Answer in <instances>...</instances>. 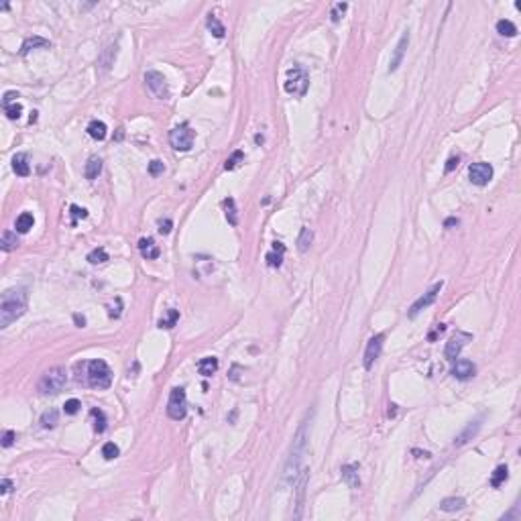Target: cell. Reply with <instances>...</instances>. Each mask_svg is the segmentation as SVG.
<instances>
[{
  "label": "cell",
  "mask_w": 521,
  "mask_h": 521,
  "mask_svg": "<svg viewBox=\"0 0 521 521\" xmlns=\"http://www.w3.org/2000/svg\"><path fill=\"white\" fill-rule=\"evenodd\" d=\"M342 481L350 487V489H358L360 487V479H358V466L356 464H344L342 466Z\"/></svg>",
  "instance_id": "cell-17"
},
{
  "label": "cell",
  "mask_w": 521,
  "mask_h": 521,
  "mask_svg": "<svg viewBox=\"0 0 521 521\" xmlns=\"http://www.w3.org/2000/svg\"><path fill=\"white\" fill-rule=\"evenodd\" d=\"M163 171H165V165H163V161H159V159H153V161L149 163V173H151L153 177L161 175Z\"/></svg>",
  "instance_id": "cell-41"
},
{
  "label": "cell",
  "mask_w": 521,
  "mask_h": 521,
  "mask_svg": "<svg viewBox=\"0 0 521 521\" xmlns=\"http://www.w3.org/2000/svg\"><path fill=\"white\" fill-rule=\"evenodd\" d=\"M444 226L446 228H452V226H458V218H448L446 222H444Z\"/></svg>",
  "instance_id": "cell-50"
},
{
  "label": "cell",
  "mask_w": 521,
  "mask_h": 521,
  "mask_svg": "<svg viewBox=\"0 0 521 521\" xmlns=\"http://www.w3.org/2000/svg\"><path fill=\"white\" fill-rule=\"evenodd\" d=\"M66 381H68V373H66V369L63 367H53V369H49L43 377H41V381H39V391L43 393V395H55V393H59L63 387H66Z\"/></svg>",
  "instance_id": "cell-2"
},
{
  "label": "cell",
  "mask_w": 521,
  "mask_h": 521,
  "mask_svg": "<svg viewBox=\"0 0 521 521\" xmlns=\"http://www.w3.org/2000/svg\"><path fill=\"white\" fill-rule=\"evenodd\" d=\"M173 228V222L171 220H159V232L161 234H169Z\"/></svg>",
  "instance_id": "cell-45"
},
{
  "label": "cell",
  "mask_w": 521,
  "mask_h": 521,
  "mask_svg": "<svg viewBox=\"0 0 521 521\" xmlns=\"http://www.w3.org/2000/svg\"><path fill=\"white\" fill-rule=\"evenodd\" d=\"M473 340V334H468V332H456L448 342H446V348H444V354H446V358L448 360H456L458 358V354H460V350Z\"/></svg>",
  "instance_id": "cell-10"
},
{
  "label": "cell",
  "mask_w": 521,
  "mask_h": 521,
  "mask_svg": "<svg viewBox=\"0 0 521 521\" xmlns=\"http://www.w3.org/2000/svg\"><path fill=\"white\" fill-rule=\"evenodd\" d=\"M507 479H509V471H507L505 464H501V466L495 468V473L491 475V487H501Z\"/></svg>",
  "instance_id": "cell-30"
},
{
  "label": "cell",
  "mask_w": 521,
  "mask_h": 521,
  "mask_svg": "<svg viewBox=\"0 0 521 521\" xmlns=\"http://www.w3.org/2000/svg\"><path fill=\"white\" fill-rule=\"evenodd\" d=\"M206 25H208V29H210V33L216 37V39H222L224 35H226V29H224V25L218 21V17H214V15H208V19H206Z\"/></svg>",
  "instance_id": "cell-27"
},
{
  "label": "cell",
  "mask_w": 521,
  "mask_h": 521,
  "mask_svg": "<svg viewBox=\"0 0 521 521\" xmlns=\"http://www.w3.org/2000/svg\"><path fill=\"white\" fill-rule=\"evenodd\" d=\"M475 373H477L475 362L466 360V358L456 360V362H454V367H452V375H454L456 379H460V381H468V379H473V377H475Z\"/></svg>",
  "instance_id": "cell-13"
},
{
  "label": "cell",
  "mask_w": 521,
  "mask_h": 521,
  "mask_svg": "<svg viewBox=\"0 0 521 521\" xmlns=\"http://www.w3.org/2000/svg\"><path fill=\"white\" fill-rule=\"evenodd\" d=\"M17 246H19L17 232H13V230H5V232H3V240H0V248H3L5 252H9V250H15Z\"/></svg>",
  "instance_id": "cell-28"
},
{
  "label": "cell",
  "mask_w": 521,
  "mask_h": 521,
  "mask_svg": "<svg viewBox=\"0 0 521 521\" xmlns=\"http://www.w3.org/2000/svg\"><path fill=\"white\" fill-rule=\"evenodd\" d=\"M177 320H179V311L177 309H167V316L165 318H161L159 322H157V326L163 330H169V328H173L175 324H177Z\"/></svg>",
  "instance_id": "cell-31"
},
{
  "label": "cell",
  "mask_w": 521,
  "mask_h": 521,
  "mask_svg": "<svg viewBox=\"0 0 521 521\" xmlns=\"http://www.w3.org/2000/svg\"><path fill=\"white\" fill-rule=\"evenodd\" d=\"M303 446H305V424L299 428V432H297V436H295V440H293L291 456H289L287 466H285V481L295 479L297 468H299V460H301V452H303Z\"/></svg>",
  "instance_id": "cell-5"
},
{
  "label": "cell",
  "mask_w": 521,
  "mask_h": 521,
  "mask_svg": "<svg viewBox=\"0 0 521 521\" xmlns=\"http://www.w3.org/2000/svg\"><path fill=\"white\" fill-rule=\"evenodd\" d=\"M88 381L96 389H108L112 383V371L104 360L88 362Z\"/></svg>",
  "instance_id": "cell-3"
},
{
  "label": "cell",
  "mask_w": 521,
  "mask_h": 521,
  "mask_svg": "<svg viewBox=\"0 0 521 521\" xmlns=\"http://www.w3.org/2000/svg\"><path fill=\"white\" fill-rule=\"evenodd\" d=\"M15 438H17V434H15L13 430H7V432L3 434V446H5V448H11V446L15 444Z\"/></svg>",
  "instance_id": "cell-44"
},
{
  "label": "cell",
  "mask_w": 521,
  "mask_h": 521,
  "mask_svg": "<svg viewBox=\"0 0 521 521\" xmlns=\"http://www.w3.org/2000/svg\"><path fill=\"white\" fill-rule=\"evenodd\" d=\"M11 489H13V483H11L9 479H3V481H0V495L11 493Z\"/></svg>",
  "instance_id": "cell-47"
},
{
  "label": "cell",
  "mask_w": 521,
  "mask_h": 521,
  "mask_svg": "<svg viewBox=\"0 0 521 521\" xmlns=\"http://www.w3.org/2000/svg\"><path fill=\"white\" fill-rule=\"evenodd\" d=\"M193 139H196V133L187 124H179L169 133V143L175 151H189L193 145Z\"/></svg>",
  "instance_id": "cell-7"
},
{
  "label": "cell",
  "mask_w": 521,
  "mask_h": 521,
  "mask_svg": "<svg viewBox=\"0 0 521 521\" xmlns=\"http://www.w3.org/2000/svg\"><path fill=\"white\" fill-rule=\"evenodd\" d=\"M145 84H147V90L157 100H167L169 98V86H167V80L163 78V74L147 72L145 74Z\"/></svg>",
  "instance_id": "cell-8"
},
{
  "label": "cell",
  "mask_w": 521,
  "mask_h": 521,
  "mask_svg": "<svg viewBox=\"0 0 521 521\" xmlns=\"http://www.w3.org/2000/svg\"><path fill=\"white\" fill-rule=\"evenodd\" d=\"M242 157H244V155H242V151H234V153L230 155V159H226V163H224V169H226V171L234 169V167H236V165L242 161Z\"/></svg>",
  "instance_id": "cell-39"
},
{
  "label": "cell",
  "mask_w": 521,
  "mask_h": 521,
  "mask_svg": "<svg viewBox=\"0 0 521 521\" xmlns=\"http://www.w3.org/2000/svg\"><path fill=\"white\" fill-rule=\"evenodd\" d=\"M80 407H82V403H80L78 399H68L66 405H63V411H66L68 415H76V413L80 411Z\"/></svg>",
  "instance_id": "cell-42"
},
{
  "label": "cell",
  "mask_w": 521,
  "mask_h": 521,
  "mask_svg": "<svg viewBox=\"0 0 521 521\" xmlns=\"http://www.w3.org/2000/svg\"><path fill=\"white\" fill-rule=\"evenodd\" d=\"M13 169H15V173L21 175V177H27V175L31 173L29 159H27L25 153H19V155H15V157H13Z\"/></svg>",
  "instance_id": "cell-21"
},
{
  "label": "cell",
  "mask_w": 521,
  "mask_h": 521,
  "mask_svg": "<svg viewBox=\"0 0 521 521\" xmlns=\"http://www.w3.org/2000/svg\"><path fill=\"white\" fill-rule=\"evenodd\" d=\"M139 250H141V254L147 258V260H153V258H157L159 256V246L155 244V240L153 238H141L139 240Z\"/></svg>",
  "instance_id": "cell-18"
},
{
  "label": "cell",
  "mask_w": 521,
  "mask_h": 521,
  "mask_svg": "<svg viewBox=\"0 0 521 521\" xmlns=\"http://www.w3.org/2000/svg\"><path fill=\"white\" fill-rule=\"evenodd\" d=\"M307 479H309V471H307V468H303L301 477H299V481H297V487H295V491H297V503H295V511H293V517H295V519H299L301 513H303V501H305Z\"/></svg>",
  "instance_id": "cell-14"
},
{
  "label": "cell",
  "mask_w": 521,
  "mask_h": 521,
  "mask_svg": "<svg viewBox=\"0 0 521 521\" xmlns=\"http://www.w3.org/2000/svg\"><path fill=\"white\" fill-rule=\"evenodd\" d=\"M5 112H7V116L11 118V120H19L21 118V112H23V106L19 102H15V104H11V106H5Z\"/></svg>",
  "instance_id": "cell-38"
},
{
  "label": "cell",
  "mask_w": 521,
  "mask_h": 521,
  "mask_svg": "<svg viewBox=\"0 0 521 521\" xmlns=\"http://www.w3.org/2000/svg\"><path fill=\"white\" fill-rule=\"evenodd\" d=\"M311 240H314V232H311L309 228H301V232H299V236H297V248H299L301 252H305V250L309 248Z\"/></svg>",
  "instance_id": "cell-32"
},
{
  "label": "cell",
  "mask_w": 521,
  "mask_h": 521,
  "mask_svg": "<svg viewBox=\"0 0 521 521\" xmlns=\"http://www.w3.org/2000/svg\"><path fill=\"white\" fill-rule=\"evenodd\" d=\"M118 454H120V450H118V446H116L114 442H106V444L102 446V456L106 458V460H114Z\"/></svg>",
  "instance_id": "cell-36"
},
{
  "label": "cell",
  "mask_w": 521,
  "mask_h": 521,
  "mask_svg": "<svg viewBox=\"0 0 521 521\" xmlns=\"http://www.w3.org/2000/svg\"><path fill=\"white\" fill-rule=\"evenodd\" d=\"M90 413H92V418L96 420V424H94V430H96L98 434H102L104 430H106V418H104V413H102L100 409H92Z\"/></svg>",
  "instance_id": "cell-35"
},
{
  "label": "cell",
  "mask_w": 521,
  "mask_h": 521,
  "mask_svg": "<svg viewBox=\"0 0 521 521\" xmlns=\"http://www.w3.org/2000/svg\"><path fill=\"white\" fill-rule=\"evenodd\" d=\"M57 422H59V413H57V409H47L43 415H41V428L43 430H51V428H55L57 426Z\"/></svg>",
  "instance_id": "cell-25"
},
{
  "label": "cell",
  "mask_w": 521,
  "mask_h": 521,
  "mask_svg": "<svg viewBox=\"0 0 521 521\" xmlns=\"http://www.w3.org/2000/svg\"><path fill=\"white\" fill-rule=\"evenodd\" d=\"M346 9H348V5H346V3H338V5H334L332 13H330L332 21H334V23H338V21H340V17L344 15V11H346Z\"/></svg>",
  "instance_id": "cell-43"
},
{
  "label": "cell",
  "mask_w": 521,
  "mask_h": 521,
  "mask_svg": "<svg viewBox=\"0 0 521 521\" xmlns=\"http://www.w3.org/2000/svg\"><path fill=\"white\" fill-rule=\"evenodd\" d=\"M407 45H409V33L405 31L403 35H401V39H399V43H397V47H395V53H393V57H391V63H389V72H395L399 66H401V61H403V55H405V49H407Z\"/></svg>",
  "instance_id": "cell-16"
},
{
  "label": "cell",
  "mask_w": 521,
  "mask_h": 521,
  "mask_svg": "<svg viewBox=\"0 0 521 521\" xmlns=\"http://www.w3.org/2000/svg\"><path fill=\"white\" fill-rule=\"evenodd\" d=\"M51 43L47 41V39H43V37H29V39H25V43H23V47H21V55H27V53H31L33 49H39V47H49Z\"/></svg>",
  "instance_id": "cell-23"
},
{
  "label": "cell",
  "mask_w": 521,
  "mask_h": 521,
  "mask_svg": "<svg viewBox=\"0 0 521 521\" xmlns=\"http://www.w3.org/2000/svg\"><path fill=\"white\" fill-rule=\"evenodd\" d=\"M88 260H90L92 265H102V263H106V260H108V252L104 250L102 246H100V248H94V250L88 254Z\"/></svg>",
  "instance_id": "cell-34"
},
{
  "label": "cell",
  "mask_w": 521,
  "mask_h": 521,
  "mask_svg": "<svg viewBox=\"0 0 521 521\" xmlns=\"http://www.w3.org/2000/svg\"><path fill=\"white\" fill-rule=\"evenodd\" d=\"M458 161H460L458 157H450V159L446 161V173H450L454 167H458Z\"/></svg>",
  "instance_id": "cell-48"
},
{
  "label": "cell",
  "mask_w": 521,
  "mask_h": 521,
  "mask_svg": "<svg viewBox=\"0 0 521 521\" xmlns=\"http://www.w3.org/2000/svg\"><path fill=\"white\" fill-rule=\"evenodd\" d=\"M33 224H35V218H33V214H29V212H23V214L17 218V224H15V228H17V232L25 234V232H29V230L33 228Z\"/></svg>",
  "instance_id": "cell-29"
},
{
  "label": "cell",
  "mask_w": 521,
  "mask_h": 521,
  "mask_svg": "<svg viewBox=\"0 0 521 521\" xmlns=\"http://www.w3.org/2000/svg\"><path fill=\"white\" fill-rule=\"evenodd\" d=\"M464 505H466V501L462 497H448V499H444L440 503V509L446 511V513H454V511L464 509Z\"/></svg>",
  "instance_id": "cell-24"
},
{
  "label": "cell",
  "mask_w": 521,
  "mask_h": 521,
  "mask_svg": "<svg viewBox=\"0 0 521 521\" xmlns=\"http://www.w3.org/2000/svg\"><path fill=\"white\" fill-rule=\"evenodd\" d=\"M17 98H19V94H17V92H7V94H5L3 104H5V106H11V104H15V102H17Z\"/></svg>",
  "instance_id": "cell-46"
},
{
  "label": "cell",
  "mask_w": 521,
  "mask_h": 521,
  "mask_svg": "<svg viewBox=\"0 0 521 521\" xmlns=\"http://www.w3.org/2000/svg\"><path fill=\"white\" fill-rule=\"evenodd\" d=\"M481 422H483V420L479 418V420H475V422L468 424V426H466V428H464V430L454 438V446H464V444L471 442V440L481 432V426H483Z\"/></svg>",
  "instance_id": "cell-15"
},
{
  "label": "cell",
  "mask_w": 521,
  "mask_h": 521,
  "mask_svg": "<svg viewBox=\"0 0 521 521\" xmlns=\"http://www.w3.org/2000/svg\"><path fill=\"white\" fill-rule=\"evenodd\" d=\"M468 177L475 185H487L493 179V167L489 163H473L468 167Z\"/></svg>",
  "instance_id": "cell-11"
},
{
  "label": "cell",
  "mask_w": 521,
  "mask_h": 521,
  "mask_svg": "<svg viewBox=\"0 0 521 521\" xmlns=\"http://www.w3.org/2000/svg\"><path fill=\"white\" fill-rule=\"evenodd\" d=\"M70 212H72V224H76L80 218H82V220L88 218V210H86V208H80V206H76V204L70 208Z\"/></svg>",
  "instance_id": "cell-40"
},
{
  "label": "cell",
  "mask_w": 521,
  "mask_h": 521,
  "mask_svg": "<svg viewBox=\"0 0 521 521\" xmlns=\"http://www.w3.org/2000/svg\"><path fill=\"white\" fill-rule=\"evenodd\" d=\"M307 86H309V78H307L305 70L299 68V66H293V68L287 72V80H285V84H283L285 92L291 94V96H305Z\"/></svg>",
  "instance_id": "cell-4"
},
{
  "label": "cell",
  "mask_w": 521,
  "mask_h": 521,
  "mask_svg": "<svg viewBox=\"0 0 521 521\" xmlns=\"http://www.w3.org/2000/svg\"><path fill=\"white\" fill-rule=\"evenodd\" d=\"M74 322H76L80 328H84V326H86V318H84V316H80V314H74Z\"/></svg>",
  "instance_id": "cell-49"
},
{
  "label": "cell",
  "mask_w": 521,
  "mask_h": 521,
  "mask_svg": "<svg viewBox=\"0 0 521 521\" xmlns=\"http://www.w3.org/2000/svg\"><path fill=\"white\" fill-rule=\"evenodd\" d=\"M383 340H385V334H375L369 344H367V350H364V369H373L375 360L381 356V350H383Z\"/></svg>",
  "instance_id": "cell-12"
},
{
  "label": "cell",
  "mask_w": 521,
  "mask_h": 521,
  "mask_svg": "<svg viewBox=\"0 0 521 521\" xmlns=\"http://www.w3.org/2000/svg\"><path fill=\"white\" fill-rule=\"evenodd\" d=\"M497 33L503 35V37H515V35H517V27H515L511 21L501 19V21L497 23Z\"/></svg>",
  "instance_id": "cell-33"
},
{
  "label": "cell",
  "mask_w": 521,
  "mask_h": 521,
  "mask_svg": "<svg viewBox=\"0 0 521 521\" xmlns=\"http://www.w3.org/2000/svg\"><path fill=\"white\" fill-rule=\"evenodd\" d=\"M198 371H200V375H204V377H212V375L218 371V358H214V356L202 358V360L198 362Z\"/></svg>",
  "instance_id": "cell-20"
},
{
  "label": "cell",
  "mask_w": 521,
  "mask_h": 521,
  "mask_svg": "<svg viewBox=\"0 0 521 521\" xmlns=\"http://www.w3.org/2000/svg\"><path fill=\"white\" fill-rule=\"evenodd\" d=\"M442 285H444L442 281L434 283V285H432V287H430V289H428V291H426V293H424V295H422L420 299H415V301H413V305L409 307V314H407V316H409V318H415V316H418V314H420V311H422V309L430 307V305H432V303L436 301V297H438V293H440Z\"/></svg>",
  "instance_id": "cell-9"
},
{
  "label": "cell",
  "mask_w": 521,
  "mask_h": 521,
  "mask_svg": "<svg viewBox=\"0 0 521 521\" xmlns=\"http://www.w3.org/2000/svg\"><path fill=\"white\" fill-rule=\"evenodd\" d=\"M187 413V397H185V391L181 387H175L171 389L169 393V401H167V415L171 420L179 422L185 418Z\"/></svg>",
  "instance_id": "cell-6"
},
{
  "label": "cell",
  "mask_w": 521,
  "mask_h": 521,
  "mask_svg": "<svg viewBox=\"0 0 521 521\" xmlns=\"http://www.w3.org/2000/svg\"><path fill=\"white\" fill-rule=\"evenodd\" d=\"M283 254H285V244L279 242V240H275V242H273V250L267 252V265H269V267H281Z\"/></svg>",
  "instance_id": "cell-19"
},
{
  "label": "cell",
  "mask_w": 521,
  "mask_h": 521,
  "mask_svg": "<svg viewBox=\"0 0 521 521\" xmlns=\"http://www.w3.org/2000/svg\"><path fill=\"white\" fill-rule=\"evenodd\" d=\"M102 171V159L100 157H90L88 163H86V169H84V175L88 179H96Z\"/></svg>",
  "instance_id": "cell-26"
},
{
  "label": "cell",
  "mask_w": 521,
  "mask_h": 521,
  "mask_svg": "<svg viewBox=\"0 0 521 521\" xmlns=\"http://www.w3.org/2000/svg\"><path fill=\"white\" fill-rule=\"evenodd\" d=\"M224 208H226V218L230 224H236V208H234V200L232 198H226L224 200Z\"/></svg>",
  "instance_id": "cell-37"
},
{
  "label": "cell",
  "mask_w": 521,
  "mask_h": 521,
  "mask_svg": "<svg viewBox=\"0 0 521 521\" xmlns=\"http://www.w3.org/2000/svg\"><path fill=\"white\" fill-rule=\"evenodd\" d=\"M88 135L94 141H104V139H106V135H108V128H106V124H104L102 120H92L88 124Z\"/></svg>",
  "instance_id": "cell-22"
},
{
  "label": "cell",
  "mask_w": 521,
  "mask_h": 521,
  "mask_svg": "<svg viewBox=\"0 0 521 521\" xmlns=\"http://www.w3.org/2000/svg\"><path fill=\"white\" fill-rule=\"evenodd\" d=\"M27 311V291L25 289H7L0 297V328H9Z\"/></svg>",
  "instance_id": "cell-1"
}]
</instances>
